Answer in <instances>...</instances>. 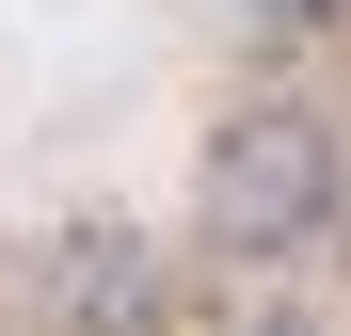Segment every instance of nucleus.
I'll list each match as a JSON object with an SVG mask.
<instances>
[{"instance_id":"obj_3","label":"nucleus","mask_w":351,"mask_h":336,"mask_svg":"<svg viewBox=\"0 0 351 336\" xmlns=\"http://www.w3.org/2000/svg\"><path fill=\"white\" fill-rule=\"evenodd\" d=\"M271 16H304V0H271Z\"/></svg>"},{"instance_id":"obj_1","label":"nucleus","mask_w":351,"mask_h":336,"mask_svg":"<svg viewBox=\"0 0 351 336\" xmlns=\"http://www.w3.org/2000/svg\"><path fill=\"white\" fill-rule=\"evenodd\" d=\"M208 240L223 256H319L335 224H351V144L319 128V112H287V96H256V112H223L208 128Z\"/></svg>"},{"instance_id":"obj_2","label":"nucleus","mask_w":351,"mask_h":336,"mask_svg":"<svg viewBox=\"0 0 351 336\" xmlns=\"http://www.w3.org/2000/svg\"><path fill=\"white\" fill-rule=\"evenodd\" d=\"M16 304L48 336H160L176 320V272L144 224H112V208H64V224H32L16 240Z\"/></svg>"}]
</instances>
